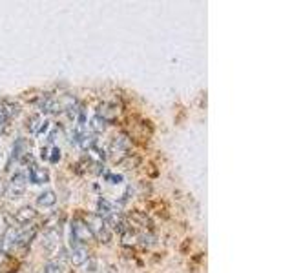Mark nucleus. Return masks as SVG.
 <instances>
[{
  "label": "nucleus",
  "instance_id": "f03ea898",
  "mask_svg": "<svg viewBox=\"0 0 292 273\" xmlns=\"http://www.w3.org/2000/svg\"><path fill=\"white\" fill-rule=\"evenodd\" d=\"M29 158H31V142L24 136H19L15 138L13 148H11V158L9 162H21V164H28Z\"/></svg>",
  "mask_w": 292,
  "mask_h": 273
},
{
  "label": "nucleus",
  "instance_id": "7ed1b4c3",
  "mask_svg": "<svg viewBox=\"0 0 292 273\" xmlns=\"http://www.w3.org/2000/svg\"><path fill=\"white\" fill-rule=\"evenodd\" d=\"M70 235L75 237V240L79 244H86V242H91V240H93V235H91L90 228L86 226L84 218L81 217H73L70 220Z\"/></svg>",
  "mask_w": 292,
  "mask_h": 273
},
{
  "label": "nucleus",
  "instance_id": "f257e3e1",
  "mask_svg": "<svg viewBox=\"0 0 292 273\" xmlns=\"http://www.w3.org/2000/svg\"><path fill=\"white\" fill-rule=\"evenodd\" d=\"M26 188H28V175L26 173H15L13 177L9 178V182L4 188V197L13 200V198H21L24 193H26Z\"/></svg>",
  "mask_w": 292,
  "mask_h": 273
},
{
  "label": "nucleus",
  "instance_id": "2eb2a0df",
  "mask_svg": "<svg viewBox=\"0 0 292 273\" xmlns=\"http://www.w3.org/2000/svg\"><path fill=\"white\" fill-rule=\"evenodd\" d=\"M41 124H42L41 113H35V115H31L28 118V124H26V128L29 130V133L37 135V131H39V128H41Z\"/></svg>",
  "mask_w": 292,
  "mask_h": 273
},
{
  "label": "nucleus",
  "instance_id": "0eeeda50",
  "mask_svg": "<svg viewBox=\"0 0 292 273\" xmlns=\"http://www.w3.org/2000/svg\"><path fill=\"white\" fill-rule=\"evenodd\" d=\"M84 222H86V226L90 228L93 239H95V237H99V235H101V233L106 230L104 218L101 217V215H97V213H88V215L84 217Z\"/></svg>",
  "mask_w": 292,
  "mask_h": 273
},
{
  "label": "nucleus",
  "instance_id": "412c9836",
  "mask_svg": "<svg viewBox=\"0 0 292 273\" xmlns=\"http://www.w3.org/2000/svg\"><path fill=\"white\" fill-rule=\"evenodd\" d=\"M84 272L86 273H93V272H97V268H99V259L97 257H90L88 259V262L84 264Z\"/></svg>",
  "mask_w": 292,
  "mask_h": 273
},
{
  "label": "nucleus",
  "instance_id": "4468645a",
  "mask_svg": "<svg viewBox=\"0 0 292 273\" xmlns=\"http://www.w3.org/2000/svg\"><path fill=\"white\" fill-rule=\"evenodd\" d=\"M103 180L108 182V184L119 186V184H123V182H125V177H123L121 173H113V171L104 170L103 171Z\"/></svg>",
  "mask_w": 292,
  "mask_h": 273
},
{
  "label": "nucleus",
  "instance_id": "39448f33",
  "mask_svg": "<svg viewBox=\"0 0 292 273\" xmlns=\"http://www.w3.org/2000/svg\"><path fill=\"white\" fill-rule=\"evenodd\" d=\"M90 257H91L90 250L84 244H79L75 246V248H70V250H68V260H70L75 268H83L84 264L88 262Z\"/></svg>",
  "mask_w": 292,
  "mask_h": 273
},
{
  "label": "nucleus",
  "instance_id": "423d86ee",
  "mask_svg": "<svg viewBox=\"0 0 292 273\" xmlns=\"http://www.w3.org/2000/svg\"><path fill=\"white\" fill-rule=\"evenodd\" d=\"M28 180L31 184H48L49 182V173L46 168H41L37 164H31V168L28 170Z\"/></svg>",
  "mask_w": 292,
  "mask_h": 273
},
{
  "label": "nucleus",
  "instance_id": "6e6552de",
  "mask_svg": "<svg viewBox=\"0 0 292 273\" xmlns=\"http://www.w3.org/2000/svg\"><path fill=\"white\" fill-rule=\"evenodd\" d=\"M15 222L22 226H28L29 222H33L37 218V210L33 206H22L21 210H17L13 215Z\"/></svg>",
  "mask_w": 292,
  "mask_h": 273
},
{
  "label": "nucleus",
  "instance_id": "dca6fc26",
  "mask_svg": "<svg viewBox=\"0 0 292 273\" xmlns=\"http://www.w3.org/2000/svg\"><path fill=\"white\" fill-rule=\"evenodd\" d=\"M155 242H157V237L152 232H146L143 235H139V240H137V244H141L143 248H152Z\"/></svg>",
  "mask_w": 292,
  "mask_h": 273
},
{
  "label": "nucleus",
  "instance_id": "ddd939ff",
  "mask_svg": "<svg viewBox=\"0 0 292 273\" xmlns=\"http://www.w3.org/2000/svg\"><path fill=\"white\" fill-rule=\"evenodd\" d=\"M108 130V122H106L104 118H101L99 115H95V117H91V120H90V131L91 133H104V131Z\"/></svg>",
  "mask_w": 292,
  "mask_h": 273
},
{
  "label": "nucleus",
  "instance_id": "9b49d317",
  "mask_svg": "<svg viewBox=\"0 0 292 273\" xmlns=\"http://www.w3.org/2000/svg\"><path fill=\"white\" fill-rule=\"evenodd\" d=\"M37 204L41 208H53L57 204V193L53 190H44L37 197Z\"/></svg>",
  "mask_w": 292,
  "mask_h": 273
},
{
  "label": "nucleus",
  "instance_id": "1a4fd4ad",
  "mask_svg": "<svg viewBox=\"0 0 292 273\" xmlns=\"http://www.w3.org/2000/svg\"><path fill=\"white\" fill-rule=\"evenodd\" d=\"M101 118H104L106 122L111 124L117 120V115H119V106L115 102H103L99 106V113H97Z\"/></svg>",
  "mask_w": 292,
  "mask_h": 273
},
{
  "label": "nucleus",
  "instance_id": "9d476101",
  "mask_svg": "<svg viewBox=\"0 0 292 273\" xmlns=\"http://www.w3.org/2000/svg\"><path fill=\"white\" fill-rule=\"evenodd\" d=\"M77 146H79L83 151H88L90 148L97 146V135L88 130L81 131V135H79V138H77Z\"/></svg>",
  "mask_w": 292,
  "mask_h": 273
},
{
  "label": "nucleus",
  "instance_id": "20e7f679",
  "mask_svg": "<svg viewBox=\"0 0 292 273\" xmlns=\"http://www.w3.org/2000/svg\"><path fill=\"white\" fill-rule=\"evenodd\" d=\"M61 237H63L61 228H48V230H44V235H42V248L48 253H55L57 250L61 248Z\"/></svg>",
  "mask_w": 292,
  "mask_h": 273
},
{
  "label": "nucleus",
  "instance_id": "b1692460",
  "mask_svg": "<svg viewBox=\"0 0 292 273\" xmlns=\"http://www.w3.org/2000/svg\"><path fill=\"white\" fill-rule=\"evenodd\" d=\"M48 148H46V146H44V148H42V150H41V158H42V160H48Z\"/></svg>",
  "mask_w": 292,
  "mask_h": 273
},
{
  "label": "nucleus",
  "instance_id": "5701e85b",
  "mask_svg": "<svg viewBox=\"0 0 292 273\" xmlns=\"http://www.w3.org/2000/svg\"><path fill=\"white\" fill-rule=\"evenodd\" d=\"M49 120H42V124H41V128H39V131H37V136H42L44 135V133H46V131L49 130Z\"/></svg>",
  "mask_w": 292,
  "mask_h": 273
},
{
  "label": "nucleus",
  "instance_id": "6ab92c4d",
  "mask_svg": "<svg viewBox=\"0 0 292 273\" xmlns=\"http://www.w3.org/2000/svg\"><path fill=\"white\" fill-rule=\"evenodd\" d=\"M132 220H135L139 226H150V218L146 217L145 212H132Z\"/></svg>",
  "mask_w": 292,
  "mask_h": 273
},
{
  "label": "nucleus",
  "instance_id": "f8f14e48",
  "mask_svg": "<svg viewBox=\"0 0 292 273\" xmlns=\"http://www.w3.org/2000/svg\"><path fill=\"white\" fill-rule=\"evenodd\" d=\"M137 240H139V235H137L135 232H132L130 228H128L125 233H121V246H125V248H133V246H137Z\"/></svg>",
  "mask_w": 292,
  "mask_h": 273
},
{
  "label": "nucleus",
  "instance_id": "f3484780",
  "mask_svg": "<svg viewBox=\"0 0 292 273\" xmlns=\"http://www.w3.org/2000/svg\"><path fill=\"white\" fill-rule=\"evenodd\" d=\"M44 273H66V270L59 260H49L44 264Z\"/></svg>",
  "mask_w": 292,
  "mask_h": 273
},
{
  "label": "nucleus",
  "instance_id": "a211bd4d",
  "mask_svg": "<svg viewBox=\"0 0 292 273\" xmlns=\"http://www.w3.org/2000/svg\"><path fill=\"white\" fill-rule=\"evenodd\" d=\"M63 158V151L59 146H53L51 150L48 151V162L49 164H59V160Z\"/></svg>",
  "mask_w": 292,
  "mask_h": 273
},
{
  "label": "nucleus",
  "instance_id": "4be33fe9",
  "mask_svg": "<svg viewBox=\"0 0 292 273\" xmlns=\"http://www.w3.org/2000/svg\"><path fill=\"white\" fill-rule=\"evenodd\" d=\"M9 122V115H7L6 108H4V104L0 102V130L6 126V124Z\"/></svg>",
  "mask_w": 292,
  "mask_h": 273
},
{
  "label": "nucleus",
  "instance_id": "aec40b11",
  "mask_svg": "<svg viewBox=\"0 0 292 273\" xmlns=\"http://www.w3.org/2000/svg\"><path fill=\"white\" fill-rule=\"evenodd\" d=\"M9 228H11V224H9V218H7V215H6V213H0V239L6 235Z\"/></svg>",
  "mask_w": 292,
  "mask_h": 273
}]
</instances>
